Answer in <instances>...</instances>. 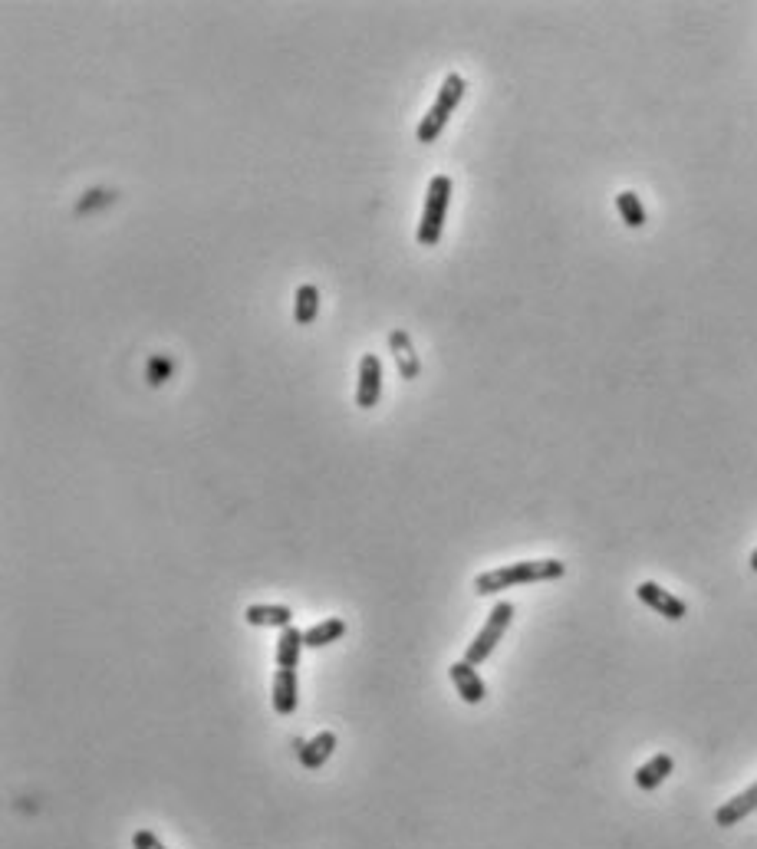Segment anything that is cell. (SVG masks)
Instances as JSON below:
<instances>
[{"label": "cell", "mask_w": 757, "mask_h": 849, "mask_svg": "<svg viewBox=\"0 0 757 849\" xmlns=\"http://www.w3.org/2000/svg\"><path fill=\"white\" fill-rule=\"evenodd\" d=\"M112 201H116V191L93 188V191H89V195L76 205V214H89V211H96V208H103V205H112Z\"/></svg>", "instance_id": "d6986e66"}, {"label": "cell", "mask_w": 757, "mask_h": 849, "mask_svg": "<svg viewBox=\"0 0 757 849\" xmlns=\"http://www.w3.org/2000/svg\"><path fill=\"white\" fill-rule=\"evenodd\" d=\"M244 619L251 626H264V629H287L293 626V609L290 606H264V603H254L244 609Z\"/></svg>", "instance_id": "8fae6325"}, {"label": "cell", "mask_w": 757, "mask_h": 849, "mask_svg": "<svg viewBox=\"0 0 757 849\" xmlns=\"http://www.w3.org/2000/svg\"><path fill=\"white\" fill-rule=\"evenodd\" d=\"M389 349L395 356V366H399V376L402 379H415L418 376V356L412 349V339L405 330H392L389 333Z\"/></svg>", "instance_id": "7c38bea8"}, {"label": "cell", "mask_w": 757, "mask_h": 849, "mask_svg": "<svg viewBox=\"0 0 757 849\" xmlns=\"http://www.w3.org/2000/svg\"><path fill=\"white\" fill-rule=\"evenodd\" d=\"M465 89H468L465 76H458V73H448V76H445V83H442V89H438L432 109L425 112L422 122H418V129H415V139H418V142H422V145H432L438 135L445 132L448 119L455 116V109L461 106V99H465Z\"/></svg>", "instance_id": "7a4b0ae2"}, {"label": "cell", "mask_w": 757, "mask_h": 849, "mask_svg": "<svg viewBox=\"0 0 757 849\" xmlns=\"http://www.w3.org/2000/svg\"><path fill=\"white\" fill-rule=\"evenodd\" d=\"M448 675H451V685H455V692L461 695V701H468V705H481V701L488 698V688H484L481 675H478V669H474L471 662H465V659L451 662Z\"/></svg>", "instance_id": "52a82bcc"}, {"label": "cell", "mask_w": 757, "mask_h": 849, "mask_svg": "<svg viewBox=\"0 0 757 849\" xmlns=\"http://www.w3.org/2000/svg\"><path fill=\"white\" fill-rule=\"evenodd\" d=\"M293 316H297L300 326H310L316 316H320V290H316L313 283H303L297 290V297H293Z\"/></svg>", "instance_id": "2e32d148"}, {"label": "cell", "mask_w": 757, "mask_h": 849, "mask_svg": "<svg viewBox=\"0 0 757 849\" xmlns=\"http://www.w3.org/2000/svg\"><path fill=\"white\" fill-rule=\"evenodd\" d=\"M511 619H514V603L501 599V603L491 609V616L481 626V632L474 636V642L465 649V662H471L474 669H478V665L497 649V642L504 639V632H507V626H511Z\"/></svg>", "instance_id": "277c9868"}, {"label": "cell", "mask_w": 757, "mask_h": 849, "mask_svg": "<svg viewBox=\"0 0 757 849\" xmlns=\"http://www.w3.org/2000/svg\"><path fill=\"white\" fill-rule=\"evenodd\" d=\"M751 570H754V573H757V550H754V553H751Z\"/></svg>", "instance_id": "44dd1931"}, {"label": "cell", "mask_w": 757, "mask_h": 849, "mask_svg": "<svg viewBox=\"0 0 757 849\" xmlns=\"http://www.w3.org/2000/svg\"><path fill=\"white\" fill-rule=\"evenodd\" d=\"M567 573V566L560 560H521V563H507V566H497V570L481 573L474 580V593L478 596H494V593H504L511 586H527V583H547V580H560Z\"/></svg>", "instance_id": "6da1fadb"}, {"label": "cell", "mask_w": 757, "mask_h": 849, "mask_svg": "<svg viewBox=\"0 0 757 849\" xmlns=\"http://www.w3.org/2000/svg\"><path fill=\"white\" fill-rule=\"evenodd\" d=\"M636 596H639V603H646L652 613L665 616L669 622H679V619L688 616V603H685V599H679V596L669 593V590H662V586L652 583V580L639 583V586H636Z\"/></svg>", "instance_id": "5b68a950"}, {"label": "cell", "mask_w": 757, "mask_h": 849, "mask_svg": "<svg viewBox=\"0 0 757 849\" xmlns=\"http://www.w3.org/2000/svg\"><path fill=\"white\" fill-rule=\"evenodd\" d=\"M675 771V761L669 754H655L652 761H646L636 771V787L639 790H655V787H662V780L669 777Z\"/></svg>", "instance_id": "5bb4252c"}, {"label": "cell", "mask_w": 757, "mask_h": 849, "mask_svg": "<svg viewBox=\"0 0 757 849\" xmlns=\"http://www.w3.org/2000/svg\"><path fill=\"white\" fill-rule=\"evenodd\" d=\"M303 649H307V642H303V632H300L297 626L280 629V639H277V665H280V669H297Z\"/></svg>", "instance_id": "4fadbf2b"}, {"label": "cell", "mask_w": 757, "mask_h": 849, "mask_svg": "<svg viewBox=\"0 0 757 849\" xmlns=\"http://www.w3.org/2000/svg\"><path fill=\"white\" fill-rule=\"evenodd\" d=\"M754 810H757V780L748 790H741L738 797H731V800L721 803V807L715 810V823L718 826H738Z\"/></svg>", "instance_id": "30bf717a"}, {"label": "cell", "mask_w": 757, "mask_h": 849, "mask_svg": "<svg viewBox=\"0 0 757 849\" xmlns=\"http://www.w3.org/2000/svg\"><path fill=\"white\" fill-rule=\"evenodd\" d=\"M132 849H165V843L152 830H139L132 836Z\"/></svg>", "instance_id": "ffe728a7"}, {"label": "cell", "mask_w": 757, "mask_h": 849, "mask_svg": "<svg viewBox=\"0 0 757 849\" xmlns=\"http://www.w3.org/2000/svg\"><path fill=\"white\" fill-rule=\"evenodd\" d=\"M448 205H451V178L448 175H435L432 181H428L422 221H418V231H415V241L422 247H435L438 241H442Z\"/></svg>", "instance_id": "3957f363"}, {"label": "cell", "mask_w": 757, "mask_h": 849, "mask_svg": "<svg viewBox=\"0 0 757 849\" xmlns=\"http://www.w3.org/2000/svg\"><path fill=\"white\" fill-rule=\"evenodd\" d=\"M382 399V359L376 353H366L359 359V382H356V405L372 409Z\"/></svg>", "instance_id": "8992f818"}, {"label": "cell", "mask_w": 757, "mask_h": 849, "mask_svg": "<svg viewBox=\"0 0 757 849\" xmlns=\"http://www.w3.org/2000/svg\"><path fill=\"white\" fill-rule=\"evenodd\" d=\"M616 211H619V218H623L626 228H642V224H646V208H642L636 191H619Z\"/></svg>", "instance_id": "e0dca14e"}, {"label": "cell", "mask_w": 757, "mask_h": 849, "mask_svg": "<svg viewBox=\"0 0 757 849\" xmlns=\"http://www.w3.org/2000/svg\"><path fill=\"white\" fill-rule=\"evenodd\" d=\"M293 747H297V757L300 764L307 767V771H320V767L330 761L333 751H336V734L333 731H320L316 738L310 741H293Z\"/></svg>", "instance_id": "ba28073f"}, {"label": "cell", "mask_w": 757, "mask_h": 849, "mask_svg": "<svg viewBox=\"0 0 757 849\" xmlns=\"http://www.w3.org/2000/svg\"><path fill=\"white\" fill-rule=\"evenodd\" d=\"M343 636H346V622L343 619H323V622H316L313 629L303 632V642H307L310 649H326V645L340 642Z\"/></svg>", "instance_id": "9a60e30c"}, {"label": "cell", "mask_w": 757, "mask_h": 849, "mask_svg": "<svg viewBox=\"0 0 757 849\" xmlns=\"http://www.w3.org/2000/svg\"><path fill=\"white\" fill-rule=\"evenodd\" d=\"M172 372H175V362L168 359V356H152L149 359V366H145V379H149V386H162V382H168L172 379Z\"/></svg>", "instance_id": "ac0fdd59"}, {"label": "cell", "mask_w": 757, "mask_h": 849, "mask_svg": "<svg viewBox=\"0 0 757 849\" xmlns=\"http://www.w3.org/2000/svg\"><path fill=\"white\" fill-rule=\"evenodd\" d=\"M270 701H274L277 715H293L300 705V682H297V669H277L274 675V692H270Z\"/></svg>", "instance_id": "9c48e42d"}]
</instances>
